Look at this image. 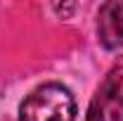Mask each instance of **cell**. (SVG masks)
<instances>
[{"label": "cell", "mask_w": 123, "mask_h": 121, "mask_svg": "<svg viewBox=\"0 0 123 121\" xmlns=\"http://www.w3.org/2000/svg\"><path fill=\"white\" fill-rule=\"evenodd\" d=\"M97 38L107 50L123 47V2H104L97 12Z\"/></svg>", "instance_id": "cell-3"}, {"label": "cell", "mask_w": 123, "mask_h": 121, "mask_svg": "<svg viewBox=\"0 0 123 121\" xmlns=\"http://www.w3.org/2000/svg\"><path fill=\"white\" fill-rule=\"evenodd\" d=\"M19 121H76V100L62 83H43L21 102Z\"/></svg>", "instance_id": "cell-1"}, {"label": "cell", "mask_w": 123, "mask_h": 121, "mask_svg": "<svg viewBox=\"0 0 123 121\" xmlns=\"http://www.w3.org/2000/svg\"><path fill=\"white\" fill-rule=\"evenodd\" d=\"M111 114L114 121H123V64L114 67L104 78L102 88L88 109V121H107Z\"/></svg>", "instance_id": "cell-2"}]
</instances>
